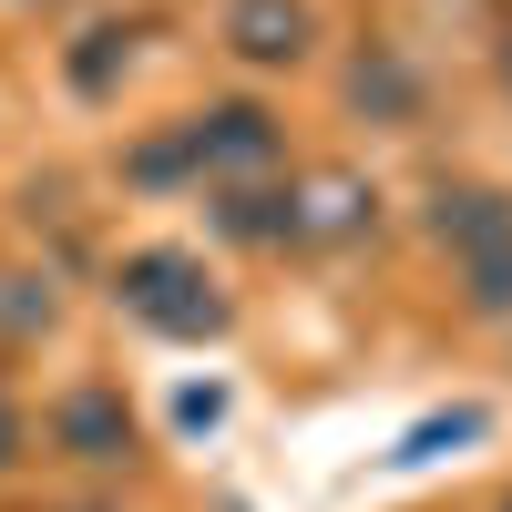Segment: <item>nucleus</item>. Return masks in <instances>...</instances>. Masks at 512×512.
<instances>
[{
    "label": "nucleus",
    "mask_w": 512,
    "mask_h": 512,
    "mask_svg": "<svg viewBox=\"0 0 512 512\" xmlns=\"http://www.w3.org/2000/svg\"><path fill=\"white\" fill-rule=\"evenodd\" d=\"M113 297H123V318H144L154 338H226V287L205 277L195 246H134L113 267Z\"/></svg>",
    "instance_id": "1"
},
{
    "label": "nucleus",
    "mask_w": 512,
    "mask_h": 512,
    "mask_svg": "<svg viewBox=\"0 0 512 512\" xmlns=\"http://www.w3.org/2000/svg\"><path fill=\"white\" fill-rule=\"evenodd\" d=\"M185 134V164L205 185H256V175H277V113L267 103H205V113H185L175 123Z\"/></svg>",
    "instance_id": "2"
},
{
    "label": "nucleus",
    "mask_w": 512,
    "mask_h": 512,
    "mask_svg": "<svg viewBox=\"0 0 512 512\" xmlns=\"http://www.w3.org/2000/svg\"><path fill=\"white\" fill-rule=\"evenodd\" d=\"M226 41L256 72H287V62H308L318 11H308V0H226Z\"/></svg>",
    "instance_id": "3"
},
{
    "label": "nucleus",
    "mask_w": 512,
    "mask_h": 512,
    "mask_svg": "<svg viewBox=\"0 0 512 512\" xmlns=\"http://www.w3.org/2000/svg\"><path fill=\"white\" fill-rule=\"evenodd\" d=\"M52 441L93 472H113V461H134V410H123V390H72L52 410Z\"/></svg>",
    "instance_id": "4"
},
{
    "label": "nucleus",
    "mask_w": 512,
    "mask_h": 512,
    "mask_svg": "<svg viewBox=\"0 0 512 512\" xmlns=\"http://www.w3.org/2000/svg\"><path fill=\"white\" fill-rule=\"evenodd\" d=\"M216 226L246 236V246H297V185H287V195H277V185H226V195H216Z\"/></svg>",
    "instance_id": "5"
},
{
    "label": "nucleus",
    "mask_w": 512,
    "mask_h": 512,
    "mask_svg": "<svg viewBox=\"0 0 512 512\" xmlns=\"http://www.w3.org/2000/svg\"><path fill=\"white\" fill-rule=\"evenodd\" d=\"M369 216H379V195H369L359 175H318L308 195H297V246H308V236H318V246H328V236H359Z\"/></svg>",
    "instance_id": "6"
},
{
    "label": "nucleus",
    "mask_w": 512,
    "mask_h": 512,
    "mask_svg": "<svg viewBox=\"0 0 512 512\" xmlns=\"http://www.w3.org/2000/svg\"><path fill=\"white\" fill-rule=\"evenodd\" d=\"M431 226H441V246H451V256H482V246H502V236H512V205H502L492 185H461V195H441V216H431Z\"/></svg>",
    "instance_id": "7"
},
{
    "label": "nucleus",
    "mask_w": 512,
    "mask_h": 512,
    "mask_svg": "<svg viewBox=\"0 0 512 512\" xmlns=\"http://www.w3.org/2000/svg\"><path fill=\"white\" fill-rule=\"evenodd\" d=\"M123 62H134V31H123V21H93V31H82V52H72V93H113Z\"/></svg>",
    "instance_id": "8"
},
{
    "label": "nucleus",
    "mask_w": 512,
    "mask_h": 512,
    "mask_svg": "<svg viewBox=\"0 0 512 512\" xmlns=\"http://www.w3.org/2000/svg\"><path fill=\"white\" fill-rule=\"evenodd\" d=\"M349 93H359L369 113H410V103H420V82H410V72H400L390 52H369V62L349 72Z\"/></svg>",
    "instance_id": "9"
},
{
    "label": "nucleus",
    "mask_w": 512,
    "mask_h": 512,
    "mask_svg": "<svg viewBox=\"0 0 512 512\" xmlns=\"http://www.w3.org/2000/svg\"><path fill=\"white\" fill-rule=\"evenodd\" d=\"M461 287H472V308H482V318H502V308H512V236L482 246V256H461Z\"/></svg>",
    "instance_id": "10"
},
{
    "label": "nucleus",
    "mask_w": 512,
    "mask_h": 512,
    "mask_svg": "<svg viewBox=\"0 0 512 512\" xmlns=\"http://www.w3.org/2000/svg\"><path fill=\"white\" fill-rule=\"evenodd\" d=\"M451 441H482V410H441V420H420V431H400L390 461H441Z\"/></svg>",
    "instance_id": "11"
},
{
    "label": "nucleus",
    "mask_w": 512,
    "mask_h": 512,
    "mask_svg": "<svg viewBox=\"0 0 512 512\" xmlns=\"http://www.w3.org/2000/svg\"><path fill=\"white\" fill-rule=\"evenodd\" d=\"M21 451H31V420H21V400H11V390H0V472H11Z\"/></svg>",
    "instance_id": "12"
},
{
    "label": "nucleus",
    "mask_w": 512,
    "mask_h": 512,
    "mask_svg": "<svg viewBox=\"0 0 512 512\" xmlns=\"http://www.w3.org/2000/svg\"><path fill=\"white\" fill-rule=\"evenodd\" d=\"M502 72H512V52H502Z\"/></svg>",
    "instance_id": "13"
}]
</instances>
